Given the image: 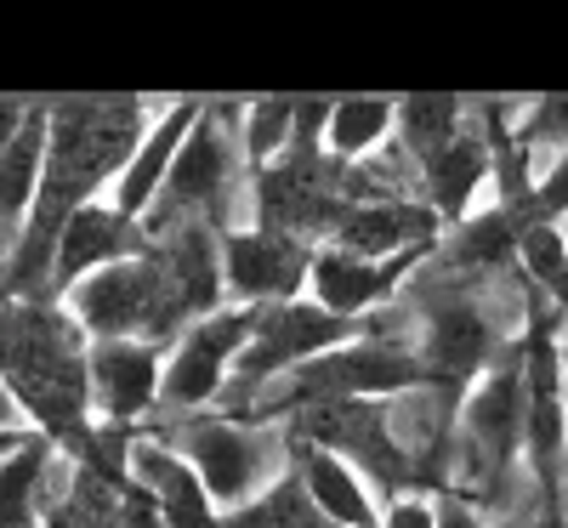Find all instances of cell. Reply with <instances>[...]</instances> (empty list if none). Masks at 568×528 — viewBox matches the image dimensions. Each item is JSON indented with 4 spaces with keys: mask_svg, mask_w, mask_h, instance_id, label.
<instances>
[{
    "mask_svg": "<svg viewBox=\"0 0 568 528\" xmlns=\"http://www.w3.org/2000/svg\"><path fill=\"white\" fill-rule=\"evenodd\" d=\"M0 387L40 438L74 449L91 420V342L58 302H0Z\"/></svg>",
    "mask_w": 568,
    "mask_h": 528,
    "instance_id": "cell-1",
    "label": "cell"
},
{
    "mask_svg": "<svg viewBox=\"0 0 568 528\" xmlns=\"http://www.w3.org/2000/svg\"><path fill=\"white\" fill-rule=\"evenodd\" d=\"M171 449L200 471V484L216 506L240 511L251 506L278 471L291 438H278L267 426H245V420H227V415H187L176 431H171Z\"/></svg>",
    "mask_w": 568,
    "mask_h": 528,
    "instance_id": "cell-2",
    "label": "cell"
},
{
    "mask_svg": "<svg viewBox=\"0 0 568 528\" xmlns=\"http://www.w3.org/2000/svg\"><path fill=\"white\" fill-rule=\"evenodd\" d=\"M313 251L291 233L273 227H245V233H222V284L240 307H278V302H302Z\"/></svg>",
    "mask_w": 568,
    "mask_h": 528,
    "instance_id": "cell-3",
    "label": "cell"
},
{
    "mask_svg": "<svg viewBox=\"0 0 568 528\" xmlns=\"http://www.w3.org/2000/svg\"><path fill=\"white\" fill-rule=\"evenodd\" d=\"M149 251V233L142 222L120 216L114 205H85L69 216L63 238H58V256H52V302H63L80 278L103 273V267H120L131 256Z\"/></svg>",
    "mask_w": 568,
    "mask_h": 528,
    "instance_id": "cell-4",
    "label": "cell"
},
{
    "mask_svg": "<svg viewBox=\"0 0 568 528\" xmlns=\"http://www.w3.org/2000/svg\"><path fill=\"white\" fill-rule=\"evenodd\" d=\"M433 251H438V245H433ZM433 251H409V256H393V262H358V256H347V251H336V245H324V251H313L307 291H313V302H318L324 313H336V318L353 324V313H375V307L398 291V278L415 273Z\"/></svg>",
    "mask_w": 568,
    "mask_h": 528,
    "instance_id": "cell-5",
    "label": "cell"
},
{
    "mask_svg": "<svg viewBox=\"0 0 568 528\" xmlns=\"http://www.w3.org/2000/svg\"><path fill=\"white\" fill-rule=\"evenodd\" d=\"M165 347L149 342H91V404L114 426H136L160 404Z\"/></svg>",
    "mask_w": 568,
    "mask_h": 528,
    "instance_id": "cell-6",
    "label": "cell"
},
{
    "mask_svg": "<svg viewBox=\"0 0 568 528\" xmlns=\"http://www.w3.org/2000/svg\"><path fill=\"white\" fill-rule=\"evenodd\" d=\"M200 114H205L200 103H171V109L149 125V136L136 142L131 165H125L120 182H114V211H120V216L142 222V216L154 211V200L165 194V176H171V165H176V154H182V142L194 136Z\"/></svg>",
    "mask_w": 568,
    "mask_h": 528,
    "instance_id": "cell-7",
    "label": "cell"
},
{
    "mask_svg": "<svg viewBox=\"0 0 568 528\" xmlns=\"http://www.w3.org/2000/svg\"><path fill=\"white\" fill-rule=\"evenodd\" d=\"M131 484L154 495L165 528H222V511L205 495L200 471L187 466L171 444H160V438H136V449H131Z\"/></svg>",
    "mask_w": 568,
    "mask_h": 528,
    "instance_id": "cell-8",
    "label": "cell"
},
{
    "mask_svg": "<svg viewBox=\"0 0 568 528\" xmlns=\"http://www.w3.org/2000/svg\"><path fill=\"white\" fill-rule=\"evenodd\" d=\"M291 466H296V477L307 484V495H313V506L324 511L329 528H382L387 511L375 500V489L364 484L358 466H347L342 455H329L318 444H296V438H291Z\"/></svg>",
    "mask_w": 568,
    "mask_h": 528,
    "instance_id": "cell-9",
    "label": "cell"
},
{
    "mask_svg": "<svg viewBox=\"0 0 568 528\" xmlns=\"http://www.w3.org/2000/svg\"><path fill=\"white\" fill-rule=\"evenodd\" d=\"M420 182H426V205L438 211V222H466V205L478 200V187L495 182V154L478 125V109H471V120L460 125V136L444 154L420 165Z\"/></svg>",
    "mask_w": 568,
    "mask_h": 528,
    "instance_id": "cell-10",
    "label": "cell"
},
{
    "mask_svg": "<svg viewBox=\"0 0 568 528\" xmlns=\"http://www.w3.org/2000/svg\"><path fill=\"white\" fill-rule=\"evenodd\" d=\"M398 136V103H336L329 109V125H324V154L336 165H358L369 154H382L387 142Z\"/></svg>",
    "mask_w": 568,
    "mask_h": 528,
    "instance_id": "cell-11",
    "label": "cell"
},
{
    "mask_svg": "<svg viewBox=\"0 0 568 528\" xmlns=\"http://www.w3.org/2000/svg\"><path fill=\"white\" fill-rule=\"evenodd\" d=\"M52 460L58 444L34 438L0 466V528H40V495H45V477H52Z\"/></svg>",
    "mask_w": 568,
    "mask_h": 528,
    "instance_id": "cell-12",
    "label": "cell"
},
{
    "mask_svg": "<svg viewBox=\"0 0 568 528\" xmlns=\"http://www.w3.org/2000/svg\"><path fill=\"white\" fill-rule=\"evenodd\" d=\"M222 528H329V522H324V511L313 506L307 484H302L296 466H291L284 477H273V484L251 506L222 511Z\"/></svg>",
    "mask_w": 568,
    "mask_h": 528,
    "instance_id": "cell-13",
    "label": "cell"
},
{
    "mask_svg": "<svg viewBox=\"0 0 568 528\" xmlns=\"http://www.w3.org/2000/svg\"><path fill=\"white\" fill-rule=\"evenodd\" d=\"M471 120L466 103H449V98H415V103H398V149L415 160V171L444 154L449 142L460 136V125Z\"/></svg>",
    "mask_w": 568,
    "mask_h": 528,
    "instance_id": "cell-14",
    "label": "cell"
},
{
    "mask_svg": "<svg viewBox=\"0 0 568 528\" xmlns=\"http://www.w3.org/2000/svg\"><path fill=\"white\" fill-rule=\"evenodd\" d=\"M240 142H245V165L267 171L291 154L296 142V103H251L240 114Z\"/></svg>",
    "mask_w": 568,
    "mask_h": 528,
    "instance_id": "cell-15",
    "label": "cell"
},
{
    "mask_svg": "<svg viewBox=\"0 0 568 528\" xmlns=\"http://www.w3.org/2000/svg\"><path fill=\"white\" fill-rule=\"evenodd\" d=\"M511 142L546 176L568 154V103H524V109H517V120H511Z\"/></svg>",
    "mask_w": 568,
    "mask_h": 528,
    "instance_id": "cell-16",
    "label": "cell"
},
{
    "mask_svg": "<svg viewBox=\"0 0 568 528\" xmlns=\"http://www.w3.org/2000/svg\"><path fill=\"white\" fill-rule=\"evenodd\" d=\"M524 227H557V216H568V154L535 182V194L524 211H511Z\"/></svg>",
    "mask_w": 568,
    "mask_h": 528,
    "instance_id": "cell-17",
    "label": "cell"
},
{
    "mask_svg": "<svg viewBox=\"0 0 568 528\" xmlns=\"http://www.w3.org/2000/svg\"><path fill=\"white\" fill-rule=\"evenodd\" d=\"M382 528H438V506H426L420 495L387 500V517H382Z\"/></svg>",
    "mask_w": 568,
    "mask_h": 528,
    "instance_id": "cell-18",
    "label": "cell"
},
{
    "mask_svg": "<svg viewBox=\"0 0 568 528\" xmlns=\"http://www.w3.org/2000/svg\"><path fill=\"white\" fill-rule=\"evenodd\" d=\"M438 528H495V522H484L478 506H466L460 495H444L438 500Z\"/></svg>",
    "mask_w": 568,
    "mask_h": 528,
    "instance_id": "cell-19",
    "label": "cell"
},
{
    "mask_svg": "<svg viewBox=\"0 0 568 528\" xmlns=\"http://www.w3.org/2000/svg\"><path fill=\"white\" fill-rule=\"evenodd\" d=\"M23 120H29V103H0V154L12 149V136L23 131Z\"/></svg>",
    "mask_w": 568,
    "mask_h": 528,
    "instance_id": "cell-20",
    "label": "cell"
},
{
    "mask_svg": "<svg viewBox=\"0 0 568 528\" xmlns=\"http://www.w3.org/2000/svg\"><path fill=\"white\" fill-rule=\"evenodd\" d=\"M562 511H568V444H562Z\"/></svg>",
    "mask_w": 568,
    "mask_h": 528,
    "instance_id": "cell-21",
    "label": "cell"
},
{
    "mask_svg": "<svg viewBox=\"0 0 568 528\" xmlns=\"http://www.w3.org/2000/svg\"><path fill=\"white\" fill-rule=\"evenodd\" d=\"M562 380H568V342H562Z\"/></svg>",
    "mask_w": 568,
    "mask_h": 528,
    "instance_id": "cell-22",
    "label": "cell"
}]
</instances>
